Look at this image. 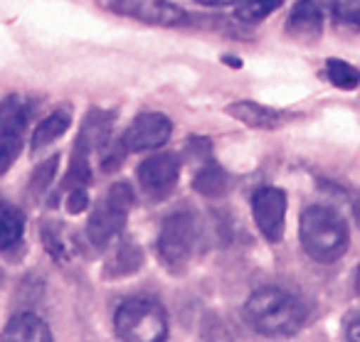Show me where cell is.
Instances as JSON below:
<instances>
[{"mask_svg":"<svg viewBox=\"0 0 360 342\" xmlns=\"http://www.w3.org/2000/svg\"><path fill=\"white\" fill-rule=\"evenodd\" d=\"M99 153H101V170H104V173H114V170L121 168V163H124V155L129 153V150L124 148V143H121V140L111 138L109 143L99 150Z\"/></svg>","mask_w":360,"mask_h":342,"instance_id":"obj_26","label":"cell"},{"mask_svg":"<svg viewBox=\"0 0 360 342\" xmlns=\"http://www.w3.org/2000/svg\"><path fill=\"white\" fill-rule=\"evenodd\" d=\"M170 133H173V124H170L168 116L141 114L121 136V143L129 153H143V150H155L165 145Z\"/></svg>","mask_w":360,"mask_h":342,"instance_id":"obj_10","label":"cell"},{"mask_svg":"<svg viewBox=\"0 0 360 342\" xmlns=\"http://www.w3.org/2000/svg\"><path fill=\"white\" fill-rule=\"evenodd\" d=\"M143 266V251L136 246L134 242H121L116 246V251L106 258L104 263V278H124L136 273L139 268Z\"/></svg>","mask_w":360,"mask_h":342,"instance_id":"obj_14","label":"cell"},{"mask_svg":"<svg viewBox=\"0 0 360 342\" xmlns=\"http://www.w3.org/2000/svg\"><path fill=\"white\" fill-rule=\"evenodd\" d=\"M57 163H60V158L52 155V158H47L45 163L37 165L35 173H32V180H30V192L32 195H42L47 188H50L52 180H55V173H57Z\"/></svg>","mask_w":360,"mask_h":342,"instance_id":"obj_23","label":"cell"},{"mask_svg":"<svg viewBox=\"0 0 360 342\" xmlns=\"http://www.w3.org/2000/svg\"><path fill=\"white\" fill-rule=\"evenodd\" d=\"M225 111H227V116H232V119L240 121V124L250 126V129H262V131L279 129V126H284L286 119H289V116L281 114V111L269 109V106L259 104V101H250V99L235 101V104H230Z\"/></svg>","mask_w":360,"mask_h":342,"instance_id":"obj_11","label":"cell"},{"mask_svg":"<svg viewBox=\"0 0 360 342\" xmlns=\"http://www.w3.org/2000/svg\"><path fill=\"white\" fill-rule=\"evenodd\" d=\"M109 140H111V114H104V111H91V114L86 116L84 126H82L77 145L86 148L89 153H94V150L104 148Z\"/></svg>","mask_w":360,"mask_h":342,"instance_id":"obj_15","label":"cell"},{"mask_svg":"<svg viewBox=\"0 0 360 342\" xmlns=\"http://www.w3.org/2000/svg\"><path fill=\"white\" fill-rule=\"evenodd\" d=\"M299 239L316 263H333L348 251L350 229L340 212L326 204H311L301 212Z\"/></svg>","mask_w":360,"mask_h":342,"instance_id":"obj_1","label":"cell"},{"mask_svg":"<svg viewBox=\"0 0 360 342\" xmlns=\"http://www.w3.org/2000/svg\"><path fill=\"white\" fill-rule=\"evenodd\" d=\"M114 330L126 342H163L168 337V315L153 298H129L116 310Z\"/></svg>","mask_w":360,"mask_h":342,"instance_id":"obj_3","label":"cell"},{"mask_svg":"<svg viewBox=\"0 0 360 342\" xmlns=\"http://www.w3.org/2000/svg\"><path fill=\"white\" fill-rule=\"evenodd\" d=\"M230 185H232L230 175L217 163H207L205 168L198 170L195 180H193V190L200 192L202 197H222V195H227Z\"/></svg>","mask_w":360,"mask_h":342,"instance_id":"obj_16","label":"cell"},{"mask_svg":"<svg viewBox=\"0 0 360 342\" xmlns=\"http://www.w3.org/2000/svg\"><path fill=\"white\" fill-rule=\"evenodd\" d=\"M22 234H25V214L8 199H0V251L8 254L20 246Z\"/></svg>","mask_w":360,"mask_h":342,"instance_id":"obj_13","label":"cell"},{"mask_svg":"<svg viewBox=\"0 0 360 342\" xmlns=\"http://www.w3.org/2000/svg\"><path fill=\"white\" fill-rule=\"evenodd\" d=\"M245 317L259 335L286 337L301 330L306 308L281 288H259L245 303Z\"/></svg>","mask_w":360,"mask_h":342,"instance_id":"obj_2","label":"cell"},{"mask_svg":"<svg viewBox=\"0 0 360 342\" xmlns=\"http://www.w3.org/2000/svg\"><path fill=\"white\" fill-rule=\"evenodd\" d=\"M355 291L360 293V266H358V273H355Z\"/></svg>","mask_w":360,"mask_h":342,"instance_id":"obj_30","label":"cell"},{"mask_svg":"<svg viewBox=\"0 0 360 342\" xmlns=\"http://www.w3.org/2000/svg\"><path fill=\"white\" fill-rule=\"evenodd\" d=\"M106 8L116 15L158 27H173L186 20V11L170 0H106Z\"/></svg>","mask_w":360,"mask_h":342,"instance_id":"obj_7","label":"cell"},{"mask_svg":"<svg viewBox=\"0 0 360 342\" xmlns=\"http://www.w3.org/2000/svg\"><path fill=\"white\" fill-rule=\"evenodd\" d=\"M343 335H345V340H350V342H360V315L350 317V320L345 322Z\"/></svg>","mask_w":360,"mask_h":342,"instance_id":"obj_28","label":"cell"},{"mask_svg":"<svg viewBox=\"0 0 360 342\" xmlns=\"http://www.w3.org/2000/svg\"><path fill=\"white\" fill-rule=\"evenodd\" d=\"M134 190L126 183H116L109 188V192L104 195L99 204L94 207L86 224V234L89 242L96 249H106L111 242L121 237L126 227V217H129L131 207H134Z\"/></svg>","mask_w":360,"mask_h":342,"instance_id":"obj_5","label":"cell"},{"mask_svg":"<svg viewBox=\"0 0 360 342\" xmlns=\"http://www.w3.org/2000/svg\"><path fill=\"white\" fill-rule=\"evenodd\" d=\"M200 227L198 217L191 212H175L163 222L158 234V256L170 273H183L193 261Z\"/></svg>","mask_w":360,"mask_h":342,"instance_id":"obj_4","label":"cell"},{"mask_svg":"<svg viewBox=\"0 0 360 342\" xmlns=\"http://www.w3.org/2000/svg\"><path fill=\"white\" fill-rule=\"evenodd\" d=\"M89 150L82 148V145H75V153H72V163L70 170L65 175V183L62 188L72 190V188H86L91 183V163H89Z\"/></svg>","mask_w":360,"mask_h":342,"instance_id":"obj_20","label":"cell"},{"mask_svg":"<svg viewBox=\"0 0 360 342\" xmlns=\"http://www.w3.org/2000/svg\"><path fill=\"white\" fill-rule=\"evenodd\" d=\"M42 242L45 249L55 256V261H70L72 254H75V242H70V234L62 224L57 222H45L42 224Z\"/></svg>","mask_w":360,"mask_h":342,"instance_id":"obj_19","label":"cell"},{"mask_svg":"<svg viewBox=\"0 0 360 342\" xmlns=\"http://www.w3.org/2000/svg\"><path fill=\"white\" fill-rule=\"evenodd\" d=\"M333 18L338 25L360 32V0H338Z\"/></svg>","mask_w":360,"mask_h":342,"instance_id":"obj_24","label":"cell"},{"mask_svg":"<svg viewBox=\"0 0 360 342\" xmlns=\"http://www.w3.org/2000/svg\"><path fill=\"white\" fill-rule=\"evenodd\" d=\"M3 342H50L52 330L45 325L42 317H37L35 313H18L11 317L3 332H0Z\"/></svg>","mask_w":360,"mask_h":342,"instance_id":"obj_12","label":"cell"},{"mask_svg":"<svg viewBox=\"0 0 360 342\" xmlns=\"http://www.w3.org/2000/svg\"><path fill=\"white\" fill-rule=\"evenodd\" d=\"M89 207V195H86V188H72L70 197H67V209L70 214H79Z\"/></svg>","mask_w":360,"mask_h":342,"instance_id":"obj_27","label":"cell"},{"mask_svg":"<svg viewBox=\"0 0 360 342\" xmlns=\"http://www.w3.org/2000/svg\"><path fill=\"white\" fill-rule=\"evenodd\" d=\"M136 178H139V188L153 202H163L178 188L180 178V158L173 153H160L153 158L143 160L136 170Z\"/></svg>","mask_w":360,"mask_h":342,"instance_id":"obj_6","label":"cell"},{"mask_svg":"<svg viewBox=\"0 0 360 342\" xmlns=\"http://www.w3.org/2000/svg\"><path fill=\"white\" fill-rule=\"evenodd\" d=\"M22 150V136H0V175L8 173Z\"/></svg>","mask_w":360,"mask_h":342,"instance_id":"obj_25","label":"cell"},{"mask_svg":"<svg viewBox=\"0 0 360 342\" xmlns=\"http://www.w3.org/2000/svg\"><path fill=\"white\" fill-rule=\"evenodd\" d=\"M284 0H242L235 8V18L247 25H257L264 18H269L274 11H279Z\"/></svg>","mask_w":360,"mask_h":342,"instance_id":"obj_21","label":"cell"},{"mask_svg":"<svg viewBox=\"0 0 360 342\" xmlns=\"http://www.w3.org/2000/svg\"><path fill=\"white\" fill-rule=\"evenodd\" d=\"M70 124H72V119H70V114H65V111H55V114L45 116V119L37 124L35 133H32V150L37 153V150L47 148L52 140H57L60 136L67 133Z\"/></svg>","mask_w":360,"mask_h":342,"instance_id":"obj_18","label":"cell"},{"mask_svg":"<svg viewBox=\"0 0 360 342\" xmlns=\"http://www.w3.org/2000/svg\"><path fill=\"white\" fill-rule=\"evenodd\" d=\"M252 214L255 222L259 227V232L264 234V239H269L271 244L281 242L284 237V224H286V195L279 188H262L252 197Z\"/></svg>","mask_w":360,"mask_h":342,"instance_id":"obj_9","label":"cell"},{"mask_svg":"<svg viewBox=\"0 0 360 342\" xmlns=\"http://www.w3.org/2000/svg\"><path fill=\"white\" fill-rule=\"evenodd\" d=\"M205 6H232V3H242V0H200Z\"/></svg>","mask_w":360,"mask_h":342,"instance_id":"obj_29","label":"cell"},{"mask_svg":"<svg viewBox=\"0 0 360 342\" xmlns=\"http://www.w3.org/2000/svg\"><path fill=\"white\" fill-rule=\"evenodd\" d=\"M335 6L338 0H299L289 13L286 32L304 42L319 40L326 20L335 13Z\"/></svg>","mask_w":360,"mask_h":342,"instance_id":"obj_8","label":"cell"},{"mask_svg":"<svg viewBox=\"0 0 360 342\" xmlns=\"http://www.w3.org/2000/svg\"><path fill=\"white\" fill-rule=\"evenodd\" d=\"M326 77H328V81L335 89H343V91H353L360 84V72L353 65H348L343 60H335V57H330L326 62Z\"/></svg>","mask_w":360,"mask_h":342,"instance_id":"obj_22","label":"cell"},{"mask_svg":"<svg viewBox=\"0 0 360 342\" xmlns=\"http://www.w3.org/2000/svg\"><path fill=\"white\" fill-rule=\"evenodd\" d=\"M27 104L20 96L0 101V136H22L27 126Z\"/></svg>","mask_w":360,"mask_h":342,"instance_id":"obj_17","label":"cell"}]
</instances>
